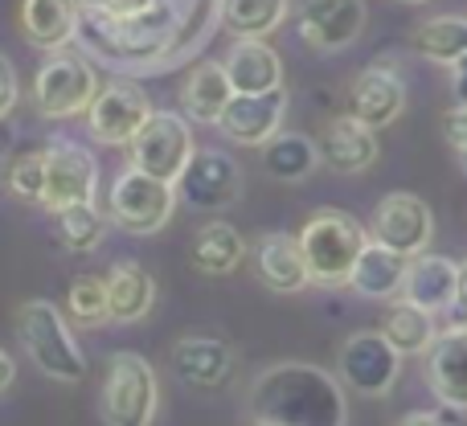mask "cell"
I'll return each instance as SVG.
<instances>
[{
  "mask_svg": "<svg viewBox=\"0 0 467 426\" xmlns=\"http://www.w3.org/2000/svg\"><path fill=\"white\" fill-rule=\"evenodd\" d=\"M254 419L287 422V426H345L348 406L345 390L332 373L307 361H279L263 369L250 386Z\"/></svg>",
  "mask_w": 467,
  "mask_h": 426,
  "instance_id": "obj_1",
  "label": "cell"
},
{
  "mask_svg": "<svg viewBox=\"0 0 467 426\" xmlns=\"http://www.w3.org/2000/svg\"><path fill=\"white\" fill-rule=\"evenodd\" d=\"M307 255V271H312L316 287H353V266L361 258V250L369 246V234L345 210H316L299 230Z\"/></svg>",
  "mask_w": 467,
  "mask_h": 426,
  "instance_id": "obj_2",
  "label": "cell"
},
{
  "mask_svg": "<svg viewBox=\"0 0 467 426\" xmlns=\"http://www.w3.org/2000/svg\"><path fill=\"white\" fill-rule=\"evenodd\" d=\"M161 410V381L156 369L140 353L107 357L103 390H99V414L107 426H152Z\"/></svg>",
  "mask_w": 467,
  "mask_h": 426,
  "instance_id": "obj_3",
  "label": "cell"
},
{
  "mask_svg": "<svg viewBox=\"0 0 467 426\" xmlns=\"http://www.w3.org/2000/svg\"><path fill=\"white\" fill-rule=\"evenodd\" d=\"M16 337H21L25 353L33 357L49 381H82L87 378V357L74 345L70 328H66L62 312L49 299H29L16 312Z\"/></svg>",
  "mask_w": 467,
  "mask_h": 426,
  "instance_id": "obj_4",
  "label": "cell"
},
{
  "mask_svg": "<svg viewBox=\"0 0 467 426\" xmlns=\"http://www.w3.org/2000/svg\"><path fill=\"white\" fill-rule=\"evenodd\" d=\"M99 90H103L99 74L87 57L70 54V49H49V57L33 78V107L41 119H74V115L90 111Z\"/></svg>",
  "mask_w": 467,
  "mask_h": 426,
  "instance_id": "obj_5",
  "label": "cell"
},
{
  "mask_svg": "<svg viewBox=\"0 0 467 426\" xmlns=\"http://www.w3.org/2000/svg\"><path fill=\"white\" fill-rule=\"evenodd\" d=\"M177 185L172 181H161L144 169H123L111 185V197H107V213L119 230L128 234H156L169 225L172 210H177Z\"/></svg>",
  "mask_w": 467,
  "mask_h": 426,
  "instance_id": "obj_6",
  "label": "cell"
},
{
  "mask_svg": "<svg viewBox=\"0 0 467 426\" xmlns=\"http://www.w3.org/2000/svg\"><path fill=\"white\" fill-rule=\"evenodd\" d=\"M128 148L136 169L152 172L161 181H172V185L185 177L189 161L197 156L193 128H189L185 115H172V111H152V119L140 128V136Z\"/></svg>",
  "mask_w": 467,
  "mask_h": 426,
  "instance_id": "obj_7",
  "label": "cell"
},
{
  "mask_svg": "<svg viewBox=\"0 0 467 426\" xmlns=\"http://www.w3.org/2000/svg\"><path fill=\"white\" fill-rule=\"evenodd\" d=\"M402 373V353L389 345L386 332H353L340 345L337 378L361 398H386Z\"/></svg>",
  "mask_w": 467,
  "mask_h": 426,
  "instance_id": "obj_8",
  "label": "cell"
},
{
  "mask_svg": "<svg viewBox=\"0 0 467 426\" xmlns=\"http://www.w3.org/2000/svg\"><path fill=\"white\" fill-rule=\"evenodd\" d=\"M152 119V103H148L144 87L131 78H115L99 90V99L87 111V131L95 144L123 148L140 136V128Z\"/></svg>",
  "mask_w": 467,
  "mask_h": 426,
  "instance_id": "obj_9",
  "label": "cell"
},
{
  "mask_svg": "<svg viewBox=\"0 0 467 426\" xmlns=\"http://www.w3.org/2000/svg\"><path fill=\"white\" fill-rule=\"evenodd\" d=\"M99 193V161L90 148L74 144V140H54L46 148V205L49 213H62L70 205H87Z\"/></svg>",
  "mask_w": 467,
  "mask_h": 426,
  "instance_id": "obj_10",
  "label": "cell"
},
{
  "mask_svg": "<svg viewBox=\"0 0 467 426\" xmlns=\"http://www.w3.org/2000/svg\"><path fill=\"white\" fill-rule=\"evenodd\" d=\"M365 0H296L299 37L316 54H340L365 33Z\"/></svg>",
  "mask_w": 467,
  "mask_h": 426,
  "instance_id": "obj_11",
  "label": "cell"
},
{
  "mask_svg": "<svg viewBox=\"0 0 467 426\" xmlns=\"http://www.w3.org/2000/svg\"><path fill=\"white\" fill-rule=\"evenodd\" d=\"M369 234L381 242V246L414 258L431 246V238H435V213H431V205L414 193H386L378 202V210H373Z\"/></svg>",
  "mask_w": 467,
  "mask_h": 426,
  "instance_id": "obj_12",
  "label": "cell"
},
{
  "mask_svg": "<svg viewBox=\"0 0 467 426\" xmlns=\"http://www.w3.org/2000/svg\"><path fill=\"white\" fill-rule=\"evenodd\" d=\"M177 193L197 210H230L242 193V169L222 148H197L185 177L177 181Z\"/></svg>",
  "mask_w": 467,
  "mask_h": 426,
  "instance_id": "obj_13",
  "label": "cell"
},
{
  "mask_svg": "<svg viewBox=\"0 0 467 426\" xmlns=\"http://www.w3.org/2000/svg\"><path fill=\"white\" fill-rule=\"evenodd\" d=\"M406 111V82L394 66L373 62L348 87V115H357L361 123H369L373 131L398 123V115Z\"/></svg>",
  "mask_w": 467,
  "mask_h": 426,
  "instance_id": "obj_14",
  "label": "cell"
},
{
  "mask_svg": "<svg viewBox=\"0 0 467 426\" xmlns=\"http://www.w3.org/2000/svg\"><path fill=\"white\" fill-rule=\"evenodd\" d=\"M283 115H287V87H275L266 95H234L218 128L234 144L263 148L283 131Z\"/></svg>",
  "mask_w": 467,
  "mask_h": 426,
  "instance_id": "obj_15",
  "label": "cell"
},
{
  "mask_svg": "<svg viewBox=\"0 0 467 426\" xmlns=\"http://www.w3.org/2000/svg\"><path fill=\"white\" fill-rule=\"evenodd\" d=\"M169 365L185 386L193 390H222L238 373V353L218 337H185L172 345Z\"/></svg>",
  "mask_w": 467,
  "mask_h": 426,
  "instance_id": "obj_16",
  "label": "cell"
},
{
  "mask_svg": "<svg viewBox=\"0 0 467 426\" xmlns=\"http://www.w3.org/2000/svg\"><path fill=\"white\" fill-rule=\"evenodd\" d=\"M316 144H320V164L332 169L337 177H357V172L373 169V161H378V131L369 123H361L357 115L328 119Z\"/></svg>",
  "mask_w": 467,
  "mask_h": 426,
  "instance_id": "obj_17",
  "label": "cell"
},
{
  "mask_svg": "<svg viewBox=\"0 0 467 426\" xmlns=\"http://www.w3.org/2000/svg\"><path fill=\"white\" fill-rule=\"evenodd\" d=\"M427 386L447 410H467V324L439 332L427 353Z\"/></svg>",
  "mask_w": 467,
  "mask_h": 426,
  "instance_id": "obj_18",
  "label": "cell"
},
{
  "mask_svg": "<svg viewBox=\"0 0 467 426\" xmlns=\"http://www.w3.org/2000/svg\"><path fill=\"white\" fill-rule=\"evenodd\" d=\"M254 266H258V279L271 291H279V296H296V291H304L312 283L304 242H299V234H287V230H271L258 238Z\"/></svg>",
  "mask_w": 467,
  "mask_h": 426,
  "instance_id": "obj_19",
  "label": "cell"
},
{
  "mask_svg": "<svg viewBox=\"0 0 467 426\" xmlns=\"http://www.w3.org/2000/svg\"><path fill=\"white\" fill-rule=\"evenodd\" d=\"M455 291H460V263L443 255H414L410 258V271H406L402 283V299L410 304L427 307V312H451L455 307Z\"/></svg>",
  "mask_w": 467,
  "mask_h": 426,
  "instance_id": "obj_20",
  "label": "cell"
},
{
  "mask_svg": "<svg viewBox=\"0 0 467 426\" xmlns=\"http://www.w3.org/2000/svg\"><path fill=\"white\" fill-rule=\"evenodd\" d=\"M82 29V0H21V37L37 49H66Z\"/></svg>",
  "mask_w": 467,
  "mask_h": 426,
  "instance_id": "obj_21",
  "label": "cell"
},
{
  "mask_svg": "<svg viewBox=\"0 0 467 426\" xmlns=\"http://www.w3.org/2000/svg\"><path fill=\"white\" fill-rule=\"evenodd\" d=\"M222 66H226L238 95H266V90L283 87V62L266 46V37H234Z\"/></svg>",
  "mask_w": 467,
  "mask_h": 426,
  "instance_id": "obj_22",
  "label": "cell"
},
{
  "mask_svg": "<svg viewBox=\"0 0 467 426\" xmlns=\"http://www.w3.org/2000/svg\"><path fill=\"white\" fill-rule=\"evenodd\" d=\"M234 95H238V90H234L226 66L202 62L185 78V87H181V111H185L193 123H210V128H218Z\"/></svg>",
  "mask_w": 467,
  "mask_h": 426,
  "instance_id": "obj_23",
  "label": "cell"
},
{
  "mask_svg": "<svg viewBox=\"0 0 467 426\" xmlns=\"http://www.w3.org/2000/svg\"><path fill=\"white\" fill-rule=\"evenodd\" d=\"M406 271H410V258L381 246L369 234V246L361 250V258H357V266H353V291L365 299H398L402 296Z\"/></svg>",
  "mask_w": 467,
  "mask_h": 426,
  "instance_id": "obj_24",
  "label": "cell"
},
{
  "mask_svg": "<svg viewBox=\"0 0 467 426\" xmlns=\"http://www.w3.org/2000/svg\"><path fill=\"white\" fill-rule=\"evenodd\" d=\"M107 291H111L115 324H140L156 307V279L131 258H123L107 271Z\"/></svg>",
  "mask_w": 467,
  "mask_h": 426,
  "instance_id": "obj_25",
  "label": "cell"
},
{
  "mask_svg": "<svg viewBox=\"0 0 467 426\" xmlns=\"http://www.w3.org/2000/svg\"><path fill=\"white\" fill-rule=\"evenodd\" d=\"M242 258H246V242H242V234L234 230L230 222H205L202 230L193 234V242H189V263H193V271L213 275V279L234 275L242 266Z\"/></svg>",
  "mask_w": 467,
  "mask_h": 426,
  "instance_id": "obj_26",
  "label": "cell"
},
{
  "mask_svg": "<svg viewBox=\"0 0 467 426\" xmlns=\"http://www.w3.org/2000/svg\"><path fill=\"white\" fill-rule=\"evenodd\" d=\"M320 169V144L304 131H279L275 140L263 144V172L271 181H283V185H296V181H307Z\"/></svg>",
  "mask_w": 467,
  "mask_h": 426,
  "instance_id": "obj_27",
  "label": "cell"
},
{
  "mask_svg": "<svg viewBox=\"0 0 467 426\" xmlns=\"http://www.w3.org/2000/svg\"><path fill=\"white\" fill-rule=\"evenodd\" d=\"M410 46L419 57L435 66H455L467 57V16L463 13H439L414 25Z\"/></svg>",
  "mask_w": 467,
  "mask_h": 426,
  "instance_id": "obj_28",
  "label": "cell"
},
{
  "mask_svg": "<svg viewBox=\"0 0 467 426\" xmlns=\"http://www.w3.org/2000/svg\"><path fill=\"white\" fill-rule=\"evenodd\" d=\"M381 332H386L389 345H394L402 357L431 353V345H435V337H439L435 312H427V307L410 304V299H394V304H389Z\"/></svg>",
  "mask_w": 467,
  "mask_h": 426,
  "instance_id": "obj_29",
  "label": "cell"
},
{
  "mask_svg": "<svg viewBox=\"0 0 467 426\" xmlns=\"http://www.w3.org/2000/svg\"><path fill=\"white\" fill-rule=\"evenodd\" d=\"M291 0H222V25L234 37H271Z\"/></svg>",
  "mask_w": 467,
  "mask_h": 426,
  "instance_id": "obj_30",
  "label": "cell"
},
{
  "mask_svg": "<svg viewBox=\"0 0 467 426\" xmlns=\"http://www.w3.org/2000/svg\"><path fill=\"white\" fill-rule=\"evenodd\" d=\"M54 217H57V238H62L66 250H74V255H95V250L103 246L107 222H103V213L95 210V202L70 205V210L54 213Z\"/></svg>",
  "mask_w": 467,
  "mask_h": 426,
  "instance_id": "obj_31",
  "label": "cell"
},
{
  "mask_svg": "<svg viewBox=\"0 0 467 426\" xmlns=\"http://www.w3.org/2000/svg\"><path fill=\"white\" fill-rule=\"evenodd\" d=\"M66 312L74 316V324L82 328H103L111 320V291H107V279L99 275H78L66 291Z\"/></svg>",
  "mask_w": 467,
  "mask_h": 426,
  "instance_id": "obj_32",
  "label": "cell"
},
{
  "mask_svg": "<svg viewBox=\"0 0 467 426\" xmlns=\"http://www.w3.org/2000/svg\"><path fill=\"white\" fill-rule=\"evenodd\" d=\"M8 189H13L21 202L41 205L46 197V152H25L13 161V172H8Z\"/></svg>",
  "mask_w": 467,
  "mask_h": 426,
  "instance_id": "obj_33",
  "label": "cell"
},
{
  "mask_svg": "<svg viewBox=\"0 0 467 426\" xmlns=\"http://www.w3.org/2000/svg\"><path fill=\"white\" fill-rule=\"evenodd\" d=\"M443 140H447V148L455 152L460 169L467 172V103H455L451 111L443 115Z\"/></svg>",
  "mask_w": 467,
  "mask_h": 426,
  "instance_id": "obj_34",
  "label": "cell"
},
{
  "mask_svg": "<svg viewBox=\"0 0 467 426\" xmlns=\"http://www.w3.org/2000/svg\"><path fill=\"white\" fill-rule=\"evenodd\" d=\"M16 99H21V82H16L13 62H8V57L0 54V123H5L8 115H13Z\"/></svg>",
  "mask_w": 467,
  "mask_h": 426,
  "instance_id": "obj_35",
  "label": "cell"
},
{
  "mask_svg": "<svg viewBox=\"0 0 467 426\" xmlns=\"http://www.w3.org/2000/svg\"><path fill=\"white\" fill-rule=\"evenodd\" d=\"M398 426H455L447 414H435V410H414V414H406Z\"/></svg>",
  "mask_w": 467,
  "mask_h": 426,
  "instance_id": "obj_36",
  "label": "cell"
},
{
  "mask_svg": "<svg viewBox=\"0 0 467 426\" xmlns=\"http://www.w3.org/2000/svg\"><path fill=\"white\" fill-rule=\"evenodd\" d=\"M451 90H455V103H467V57L451 66Z\"/></svg>",
  "mask_w": 467,
  "mask_h": 426,
  "instance_id": "obj_37",
  "label": "cell"
},
{
  "mask_svg": "<svg viewBox=\"0 0 467 426\" xmlns=\"http://www.w3.org/2000/svg\"><path fill=\"white\" fill-rule=\"evenodd\" d=\"M451 312H460V324L467 320V258L460 263V291H455V307Z\"/></svg>",
  "mask_w": 467,
  "mask_h": 426,
  "instance_id": "obj_38",
  "label": "cell"
},
{
  "mask_svg": "<svg viewBox=\"0 0 467 426\" xmlns=\"http://www.w3.org/2000/svg\"><path fill=\"white\" fill-rule=\"evenodd\" d=\"M13 378H16V361L5 353V348H0V394H5V390L13 386Z\"/></svg>",
  "mask_w": 467,
  "mask_h": 426,
  "instance_id": "obj_39",
  "label": "cell"
},
{
  "mask_svg": "<svg viewBox=\"0 0 467 426\" xmlns=\"http://www.w3.org/2000/svg\"><path fill=\"white\" fill-rule=\"evenodd\" d=\"M254 426H287V422H271V419H254Z\"/></svg>",
  "mask_w": 467,
  "mask_h": 426,
  "instance_id": "obj_40",
  "label": "cell"
},
{
  "mask_svg": "<svg viewBox=\"0 0 467 426\" xmlns=\"http://www.w3.org/2000/svg\"><path fill=\"white\" fill-rule=\"evenodd\" d=\"M406 5H422V0H406Z\"/></svg>",
  "mask_w": 467,
  "mask_h": 426,
  "instance_id": "obj_41",
  "label": "cell"
}]
</instances>
